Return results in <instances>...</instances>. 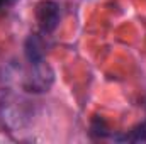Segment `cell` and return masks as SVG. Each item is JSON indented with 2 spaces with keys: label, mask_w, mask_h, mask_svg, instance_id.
<instances>
[{
  "label": "cell",
  "mask_w": 146,
  "mask_h": 144,
  "mask_svg": "<svg viewBox=\"0 0 146 144\" xmlns=\"http://www.w3.org/2000/svg\"><path fill=\"white\" fill-rule=\"evenodd\" d=\"M26 104L27 102L15 93L9 90H0V119L7 127L19 129L29 120L31 112Z\"/></svg>",
  "instance_id": "cell-1"
},
{
  "label": "cell",
  "mask_w": 146,
  "mask_h": 144,
  "mask_svg": "<svg viewBox=\"0 0 146 144\" xmlns=\"http://www.w3.org/2000/svg\"><path fill=\"white\" fill-rule=\"evenodd\" d=\"M115 141H127V143H146V120L138 124L133 131H129L126 136H115Z\"/></svg>",
  "instance_id": "cell-5"
},
{
  "label": "cell",
  "mask_w": 146,
  "mask_h": 144,
  "mask_svg": "<svg viewBox=\"0 0 146 144\" xmlns=\"http://www.w3.org/2000/svg\"><path fill=\"white\" fill-rule=\"evenodd\" d=\"M54 81V73L46 65H31V71L22 80V88L27 93H44L51 88Z\"/></svg>",
  "instance_id": "cell-2"
},
{
  "label": "cell",
  "mask_w": 146,
  "mask_h": 144,
  "mask_svg": "<svg viewBox=\"0 0 146 144\" xmlns=\"http://www.w3.org/2000/svg\"><path fill=\"white\" fill-rule=\"evenodd\" d=\"M24 56L29 65H41L46 58V46L44 39L39 34H29L24 41Z\"/></svg>",
  "instance_id": "cell-4"
},
{
  "label": "cell",
  "mask_w": 146,
  "mask_h": 144,
  "mask_svg": "<svg viewBox=\"0 0 146 144\" xmlns=\"http://www.w3.org/2000/svg\"><path fill=\"white\" fill-rule=\"evenodd\" d=\"M15 0H0V9L3 7V5H10V3H14Z\"/></svg>",
  "instance_id": "cell-6"
},
{
  "label": "cell",
  "mask_w": 146,
  "mask_h": 144,
  "mask_svg": "<svg viewBox=\"0 0 146 144\" xmlns=\"http://www.w3.org/2000/svg\"><path fill=\"white\" fill-rule=\"evenodd\" d=\"M36 22L42 34H51L58 29L61 20V9L54 0H41L34 10Z\"/></svg>",
  "instance_id": "cell-3"
}]
</instances>
